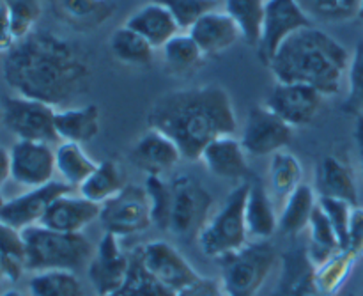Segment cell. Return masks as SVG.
Wrapping results in <instances>:
<instances>
[{"instance_id":"obj_1","label":"cell","mask_w":363,"mask_h":296,"mask_svg":"<svg viewBox=\"0 0 363 296\" xmlns=\"http://www.w3.org/2000/svg\"><path fill=\"white\" fill-rule=\"evenodd\" d=\"M2 73L16 96L38 99L55 110L73 106L91 84L85 52L48 31H34L18 41L4 57Z\"/></svg>"},{"instance_id":"obj_2","label":"cell","mask_w":363,"mask_h":296,"mask_svg":"<svg viewBox=\"0 0 363 296\" xmlns=\"http://www.w3.org/2000/svg\"><path fill=\"white\" fill-rule=\"evenodd\" d=\"M147 126L167 135L183 160L199 162L213 141L236 133L238 119L229 92L209 84L160 96L147 112Z\"/></svg>"},{"instance_id":"obj_3","label":"cell","mask_w":363,"mask_h":296,"mask_svg":"<svg viewBox=\"0 0 363 296\" xmlns=\"http://www.w3.org/2000/svg\"><path fill=\"white\" fill-rule=\"evenodd\" d=\"M351 53L323 28L305 27L287 38L273 55L268 70L279 84H305L335 96L347 75Z\"/></svg>"},{"instance_id":"obj_4","label":"cell","mask_w":363,"mask_h":296,"mask_svg":"<svg viewBox=\"0 0 363 296\" xmlns=\"http://www.w3.org/2000/svg\"><path fill=\"white\" fill-rule=\"evenodd\" d=\"M25 241V270L32 273L66 270L74 272L89 266L96 248L82 233H59L43 226L21 231Z\"/></svg>"},{"instance_id":"obj_5","label":"cell","mask_w":363,"mask_h":296,"mask_svg":"<svg viewBox=\"0 0 363 296\" xmlns=\"http://www.w3.org/2000/svg\"><path fill=\"white\" fill-rule=\"evenodd\" d=\"M279 261V252L269 240L248 241L240 251L220 258V280L227 296H257Z\"/></svg>"},{"instance_id":"obj_6","label":"cell","mask_w":363,"mask_h":296,"mask_svg":"<svg viewBox=\"0 0 363 296\" xmlns=\"http://www.w3.org/2000/svg\"><path fill=\"white\" fill-rule=\"evenodd\" d=\"M248 194V180L238 183L218 212L211 215L197 241L208 258L220 259L240 251L248 243L247 222H245V202Z\"/></svg>"},{"instance_id":"obj_7","label":"cell","mask_w":363,"mask_h":296,"mask_svg":"<svg viewBox=\"0 0 363 296\" xmlns=\"http://www.w3.org/2000/svg\"><path fill=\"white\" fill-rule=\"evenodd\" d=\"M172 209H170L169 233L183 240L199 238L201 231L213 215L211 192L190 174H176L170 180Z\"/></svg>"},{"instance_id":"obj_8","label":"cell","mask_w":363,"mask_h":296,"mask_svg":"<svg viewBox=\"0 0 363 296\" xmlns=\"http://www.w3.org/2000/svg\"><path fill=\"white\" fill-rule=\"evenodd\" d=\"M57 110L38 99L9 96L2 103V123L18 141L52 142L59 141L55 131Z\"/></svg>"},{"instance_id":"obj_9","label":"cell","mask_w":363,"mask_h":296,"mask_svg":"<svg viewBox=\"0 0 363 296\" xmlns=\"http://www.w3.org/2000/svg\"><path fill=\"white\" fill-rule=\"evenodd\" d=\"M99 222L105 233L119 238L147 231L152 226V219L145 188L126 185L121 194L101 206Z\"/></svg>"},{"instance_id":"obj_10","label":"cell","mask_w":363,"mask_h":296,"mask_svg":"<svg viewBox=\"0 0 363 296\" xmlns=\"http://www.w3.org/2000/svg\"><path fill=\"white\" fill-rule=\"evenodd\" d=\"M293 137L294 128L266 105H255L248 110L240 141L247 155L259 158L284 151L293 142Z\"/></svg>"},{"instance_id":"obj_11","label":"cell","mask_w":363,"mask_h":296,"mask_svg":"<svg viewBox=\"0 0 363 296\" xmlns=\"http://www.w3.org/2000/svg\"><path fill=\"white\" fill-rule=\"evenodd\" d=\"M137 252L145 272L172 293H179L202 277L174 245L163 240L147 241Z\"/></svg>"},{"instance_id":"obj_12","label":"cell","mask_w":363,"mask_h":296,"mask_svg":"<svg viewBox=\"0 0 363 296\" xmlns=\"http://www.w3.org/2000/svg\"><path fill=\"white\" fill-rule=\"evenodd\" d=\"M312 21L303 13L296 0H268L262 21L261 43L257 53L261 62L268 67L273 55L287 38L305 27H312Z\"/></svg>"},{"instance_id":"obj_13","label":"cell","mask_w":363,"mask_h":296,"mask_svg":"<svg viewBox=\"0 0 363 296\" xmlns=\"http://www.w3.org/2000/svg\"><path fill=\"white\" fill-rule=\"evenodd\" d=\"M121 238L103 234L87 266V275L98 296H113L124 286L131 268V254L121 247Z\"/></svg>"},{"instance_id":"obj_14","label":"cell","mask_w":363,"mask_h":296,"mask_svg":"<svg viewBox=\"0 0 363 296\" xmlns=\"http://www.w3.org/2000/svg\"><path fill=\"white\" fill-rule=\"evenodd\" d=\"M325 99L326 96L311 85L277 82L264 105L296 130L314 123Z\"/></svg>"},{"instance_id":"obj_15","label":"cell","mask_w":363,"mask_h":296,"mask_svg":"<svg viewBox=\"0 0 363 296\" xmlns=\"http://www.w3.org/2000/svg\"><path fill=\"white\" fill-rule=\"evenodd\" d=\"M55 149L52 146L46 142H14L11 148V180L30 190L55 181Z\"/></svg>"},{"instance_id":"obj_16","label":"cell","mask_w":363,"mask_h":296,"mask_svg":"<svg viewBox=\"0 0 363 296\" xmlns=\"http://www.w3.org/2000/svg\"><path fill=\"white\" fill-rule=\"evenodd\" d=\"M73 192L64 181H52L39 188H30L25 194L13 199H6L0 208V220L18 231H25L32 226H39L48 206L57 197Z\"/></svg>"},{"instance_id":"obj_17","label":"cell","mask_w":363,"mask_h":296,"mask_svg":"<svg viewBox=\"0 0 363 296\" xmlns=\"http://www.w3.org/2000/svg\"><path fill=\"white\" fill-rule=\"evenodd\" d=\"M101 206L80 194H64L57 197L46 209L39 226L59 233H82L87 226L99 220Z\"/></svg>"},{"instance_id":"obj_18","label":"cell","mask_w":363,"mask_h":296,"mask_svg":"<svg viewBox=\"0 0 363 296\" xmlns=\"http://www.w3.org/2000/svg\"><path fill=\"white\" fill-rule=\"evenodd\" d=\"M130 160L137 169L144 170L145 176H163L167 170L179 165L183 155L167 135L149 128L131 146Z\"/></svg>"},{"instance_id":"obj_19","label":"cell","mask_w":363,"mask_h":296,"mask_svg":"<svg viewBox=\"0 0 363 296\" xmlns=\"http://www.w3.org/2000/svg\"><path fill=\"white\" fill-rule=\"evenodd\" d=\"M199 162L204 163V167L213 176L222 177V180L243 183L250 174L247 151L240 138H236L234 135H225V137L213 141L202 151Z\"/></svg>"},{"instance_id":"obj_20","label":"cell","mask_w":363,"mask_h":296,"mask_svg":"<svg viewBox=\"0 0 363 296\" xmlns=\"http://www.w3.org/2000/svg\"><path fill=\"white\" fill-rule=\"evenodd\" d=\"M191 35L206 57L220 55L222 52L236 45L241 38V31L236 21L225 11H213L199 18L190 28Z\"/></svg>"},{"instance_id":"obj_21","label":"cell","mask_w":363,"mask_h":296,"mask_svg":"<svg viewBox=\"0 0 363 296\" xmlns=\"http://www.w3.org/2000/svg\"><path fill=\"white\" fill-rule=\"evenodd\" d=\"M318 197L340 199L350 202L351 206H358V188L354 181V174L350 163L340 156L326 155L315 169V187Z\"/></svg>"},{"instance_id":"obj_22","label":"cell","mask_w":363,"mask_h":296,"mask_svg":"<svg viewBox=\"0 0 363 296\" xmlns=\"http://www.w3.org/2000/svg\"><path fill=\"white\" fill-rule=\"evenodd\" d=\"M245 222L252 241H266L279 231V215L272 202V195L259 177L248 181Z\"/></svg>"},{"instance_id":"obj_23","label":"cell","mask_w":363,"mask_h":296,"mask_svg":"<svg viewBox=\"0 0 363 296\" xmlns=\"http://www.w3.org/2000/svg\"><path fill=\"white\" fill-rule=\"evenodd\" d=\"M124 25L140 34L155 50L163 48L181 31L170 11L158 2L138 7Z\"/></svg>"},{"instance_id":"obj_24","label":"cell","mask_w":363,"mask_h":296,"mask_svg":"<svg viewBox=\"0 0 363 296\" xmlns=\"http://www.w3.org/2000/svg\"><path fill=\"white\" fill-rule=\"evenodd\" d=\"M101 116L96 105L69 106L57 110L55 131L59 141L74 142V144H89L99 135Z\"/></svg>"},{"instance_id":"obj_25","label":"cell","mask_w":363,"mask_h":296,"mask_svg":"<svg viewBox=\"0 0 363 296\" xmlns=\"http://www.w3.org/2000/svg\"><path fill=\"white\" fill-rule=\"evenodd\" d=\"M272 296H326L315 287L307 251H294L284 258V268Z\"/></svg>"},{"instance_id":"obj_26","label":"cell","mask_w":363,"mask_h":296,"mask_svg":"<svg viewBox=\"0 0 363 296\" xmlns=\"http://www.w3.org/2000/svg\"><path fill=\"white\" fill-rule=\"evenodd\" d=\"M318 194L311 185H300L284 201L282 213L279 215V231L286 236H298L308 229L314 209L318 208Z\"/></svg>"},{"instance_id":"obj_27","label":"cell","mask_w":363,"mask_h":296,"mask_svg":"<svg viewBox=\"0 0 363 296\" xmlns=\"http://www.w3.org/2000/svg\"><path fill=\"white\" fill-rule=\"evenodd\" d=\"M124 187H126V180L121 167L113 160H103L98 163L94 172L78 187V194L103 206L117 194H121Z\"/></svg>"},{"instance_id":"obj_28","label":"cell","mask_w":363,"mask_h":296,"mask_svg":"<svg viewBox=\"0 0 363 296\" xmlns=\"http://www.w3.org/2000/svg\"><path fill=\"white\" fill-rule=\"evenodd\" d=\"M358 258L360 256L354 254L350 248H342V251L330 256L321 265L312 266V279H314L315 287L326 296L339 295L346 280L350 279Z\"/></svg>"},{"instance_id":"obj_29","label":"cell","mask_w":363,"mask_h":296,"mask_svg":"<svg viewBox=\"0 0 363 296\" xmlns=\"http://www.w3.org/2000/svg\"><path fill=\"white\" fill-rule=\"evenodd\" d=\"M99 162L92 160L87 155L82 144L74 142H60L55 149V167L66 185L71 188H78L98 167Z\"/></svg>"},{"instance_id":"obj_30","label":"cell","mask_w":363,"mask_h":296,"mask_svg":"<svg viewBox=\"0 0 363 296\" xmlns=\"http://www.w3.org/2000/svg\"><path fill=\"white\" fill-rule=\"evenodd\" d=\"M162 53L167 71L177 75V77H186V75L197 71L206 59L202 50L199 48V45L191 39L188 32H184V34L179 32L177 35H174L163 46Z\"/></svg>"},{"instance_id":"obj_31","label":"cell","mask_w":363,"mask_h":296,"mask_svg":"<svg viewBox=\"0 0 363 296\" xmlns=\"http://www.w3.org/2000/svg\"><path fill=\"white\" fill-rule=\"evenodd\" d=\"M266 2L268 0H225L223 4V11L236 21L248 46L257 48L261 43Z\"/></svg>"},{"instance_id":"obj_32","label":"cell","mask_w":363,"mask_h":296,"mask_svg":"<svg viewBox=\"0 0 363 296\" xmlns=\"http://www.w3.org/2000/svg\"><path fill=\"white\" fill-rule=\"evenodd\" d=\"M108 46L112 55L126 66L145 67L151 64L152 55H155V48L126 25L112 32Z\"/></svg>"},{"instance_id":"obj_33","label":"cell","mask_w":363,"mask_h":296,"mask_svg":"<svg viewBox=\"0 0 363 296\" xmlns=\"http://www.w3.org/2000/svg\"><path fill=\"white\" fill-rule=\"evenodd\" d=\"M269 187L273 195L286 201L300 185H303V165L289 151H279L269 156Z\"/></svg>"},{"instance_id":"obj_34","label":"cell","mask_w":363,"mask_h":296,"mask_svg":"<svg viewBox=\"0 0 363 296\" xmlns=\"http://www.w3.org/2000/svg\"><path fill=\"white\" fill-rule=\"evenodd\" d=\"M308 240H311V243H308L307 256L308 259H311L312 266L321 265V263L326 261L330 256L342 251L339 236H337L332 222H330L328 216L325 215V212L321 209L319 202L318 208L314 209L311 224H308Z\"/></svg>"},{"instance_id":"obj_35","label":"cell","mask_w":363,"mask_h":296,"mask_svg":"<svg viewBox=\"0 0 363 296\" xmlns=\"http://www.w3.org/2000/svg\"><path fill=\"white\" fill-rule=\"evenodd\" d=\"M59 6L67 21L80 28L98 27L116 13L110 0H59Z\"/></svg>"},{"instance_id":"obj_36","label":"cell","mask_w":363,"mask_h":296,"mask_svg":"<svg viewBox=\"0 0 363 296\" xmlns=\"http://www.w3.org/2000/svg\"><path fill=\"white\" fill-rule=\"evenodd\" d=\"M312 23H344L357 20L362 0H296Z\"/></svg>"},{"instance_id":"obj_37","label":"cell","mask_w":363,"mask_h":296,"mask_svg":"<svg viewBox=\"0 0 363 296\" xmlns=\"http://www.w3.org/2000/svg\"><path fill=\"white\" fill-rule=\"evenodd\" d=\"M28 296H84V287L74 272L50 270L30 277Z\"/></svg>"},{"instance_id":"obj_38","label":"cell","mask_w":363,"mask_h":296,"mask_svg":"<svg viewBox=\"0 0 363 296\" xmlns=\"http://www.w3.org/2000/svg\"><path fill=\"white\" fill-rule=\"evenodd\" d=\"M144 188L149 199V208H151L152 226L156 229L169 233L170 209H172V188H170V181L167 183L163 180V176H147L145 177Z\"/></svg>"},{"instance_id":"obj_39","label":"cell","mask_w":363,"mask_h":296,"mask_svg":"<svg viewBox=\"0 0 363 296\" xmlns=\"http://www.w3.org/2000/svg\"><path fill=\"white\" fill-rule=\"evenodd\" d=\"M113 296H176V293L167 290L165 286H162L158 280L152 279L145 272L140 258H138V252L135 251L131 254V268L130 273H128L126 283Z\"/></svg>"},{"instance_id":"obj_40","label":"cell","mask_w":363,"mask_h":296,"mask_svg":"<svg viewBox=\"0 0 363 296\" xmlns=\"http://www.w3.org/2000/svg\"><path fill=\"white\" fill-rule=\"evenodd\" d=\"M16 43L35 31L43 14V0H6Z\"/></svg>"},{"instance_id":"obj_41","label":"cell","mask_w":363,"mask_h":296,"mask_svg":"<svg viewBox=\"0 0 363 296\" xmlns=\"http://www.w3.org/2000/svg\"><path fill=\"white\" fill-rule=\"evenodd\" d=\"M155 2L165 6L179 28L184 31H188L199 18L213 13L218 7V0H155Z\"/></svg>"},{"instance_id":"obj_42","label":"cell","mask_w":363,"mask_h":296,"mask_svg":"<svg viewBox=\"0 0 363 296\" xmlns=\"http://www.w3.org/2000/svg\"><path fill=\"white\" fill-rule=\"evenodd\" d=\"M319 206L328 216L332 222L333 229H335L337 236H339L340 247L350 248V231H351V216H353L354 206L350 202L340 201V199H330V197H319Z\"/></svg>"},{"instance_id":"obj_43","label":"cell","mask_w":363,"mask_h":296,"mask_svg":"<svg viewBox=\"0 0 363 296\" xmlns=\"http://www.w3.org/2000/svg\"><path fill=\"white\" fill-rule=\"evenodd\" d=\"M347 99L344 103V110L350 114H358L363 110V41H358L354 52L351 53L350 67H347Z\"/></svg>"},{"instance_id":"obj_44","label":"cell","mask_w":363,"mask_h":296,"mask_svg":"<svg viewBox=\"0 0 363 296\" xmlns=\"http://www.w3.org/2000/svg\"><path fill=\"white\" fill-rule=\"evenodd\" d=\"M0 256L25 265V241L21 231L0 220Z\"/></svg>"},{"instance_id":"obj_45","label":"cell","mask_w":363,"mask_h":296,"mask_svg":"<svg viewBox=\"0 0 363 296\" xmlns=\"http://www.w3.org/2000/svg\"><path fill=\"white\" fill-rule=\"evenodd\" d=\"M176 296H227L222 280L211 279V277H201L190 286L181 290Z\"/></svg>"},{"instance_id":"obj_46","label":"cell","mask_w":363,"mask_h":296,"mask_svg":"<svg viewBox=\"0 0 363 296\" xmlns=\"http://www.w3.org/2000/svg\"><path fill=\"white\" fill-rule=\"evenodd\" d=\"M16 45V38L11 27L9 9H7L6 0H0V53H7Z\"/></svg>"},{"instance_id":"obj_47","label":"cell","mask_w":363,"mask_h":296,"mask_svg":"<svg viewBox=\"0 0 363 296\" xmlns=\"http://www.w3.org/2000/svg\"><path fill=\"white\" fill-rule=\"evenodd\" d=\"M350 251L354 254H363V208L357 206L351 216V231H350Z\"/></svg>"},{"instance_id":"obj_48","label":"cell","mask_w":363,"mask_h":296,"mask_svg":"<svg viewBox=\"0 0 363 296\" xmlns=\"http://www.w3.org/2000/svg\"><path fill=\"white\" fill-rule=\"evenodd\" d=\"M25 272L23 263L13 261L4 256H0V283H16Z\"/></svg>"},{"instance_id":"obj_49","label":"cell","mask_w":363,"mask_h":296,"mask_svg":"<svg viewBox=\"0 0 363 296\" xmlns=\"http://www.w3.org/2000/svg\"><path fill=\"white\" fill-rule=\"evenodd\" d=\"M11 180V151L0 146V188Z\"/></svg>"},{"instance_id":"obj_50","label":"cell","mask_w":363,"mask_h":296,"mask_svg":"<svg viewBox=\"0 0 363 296\" xmlns=\"http://www.w3.org/2000/svg\"><path fill=\"white\" fill-rule=\"evenodd\" d=\"M354 141H357L358 156H360V167L363 174V116L357 117V126H354Z\"/></svg>"},{"instance_id":"obj_51","label":"cell","mask_w":363,"mask_h":296,"mask_svg":"<svg viewBox=\"0 0 363 296\" xmlns=\"http://www.w3.org/2000/svg\"><path fill=\"white\" fill-rule=\"evenodd\" d=\"M0 296H28V295L21 293V291H18V290H7V291H4Z\"/></svg>"},{"instance_id":"obj_52","label":"cell","mask_w":363,"mask_h":296,"mask_svg":"<svg viewBox=\"0 0 363 296\" xmlns=\"http://www.w3.org/2000/svg\"><path fill=\"white\" fill-rule=\"evenodd\" d=\"M357 20L363 25V0H362V4H360V11H358V18H357Z\"/></svg>"},{"instance_id":"obj_53","label":"cell","mask_w":363,"mask_h":296,"mask_svg":"<svg viewBox=\"0 0 363 296\" xmlns=\"http://www.w3.org/2000/svg\"><path fill=\"white\" fill-rule=\"evenodd\" d=\"M4 202H6V199H4V197H2V194H0V208H2Z\"/></svg>"},{"instance_id":"obj_54","label":"cell","mask_w":363,"mask_h":296,"mask_svg":"<svg viewBox=\"0 0 363 296\" xmlns=\"http://www.w3.org/2000/svg\"><path fill=\"white\" fill-rule=\"evenodd\" d=\"M358 296H363V280H362V286H360V295Z\"/></svg>"},{"instance_id":"obj_55","label":"cell","mask_w":363,"mask_h":296,"mask_svg":"<svg viewBox=\"0 0 363 296\" xmlns=\"http://www.w3.org/2000/svg\"><path fill=\"white\" fill-rule=\"evenodd\" d=\"M347 296H354V295H347Z\"/></svg>"}]
</instances>
